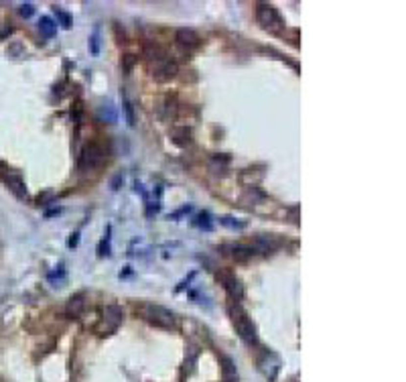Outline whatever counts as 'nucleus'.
<instances>
[{"mask_svg":"<svg viewBox=\"0 0 406 382\" xmlns=\"http://www.w3.org/2000/svg\"><path fill=\"white\" fill-rule=\"evenodd\" d=\"M224 250H227L226 254L232 256L236 263H248L256 256V250L252 244H242V242H236V244H226Z\"/></svg>","mask_w":406,"mask_h":382,"instance_id":"0eeeda50","label":"nucleus"},{"mask_svg":"<svg viewBox=\"0 0 406 382\" xmlns=\"http://www.w3.org/2000/svg\"><path fill=\"white\" fill-rule=\"evenodd\" d=\"M39 31H41V35H43V37L51 39L53 35L57 33V24H55V21H53V19L43 17V19L39 21Z\"/></svg>","mask_w":406,"mask_h":382,"instance_id":"f3484780","label":"nucleus"},{"mask_svg":"<svg viewBox=\"0 0 406 382\" xmlns=\"http://www.w3.org/2000/svg\"><path fill=\"white\" fill-rule=\"evenodd\" d=\"M256 21H258L264 29H278V26H282V19L278 15V10L272 4H266V2H260L256 6Z\"/></svg>","mask_w":406,"mask_h":382,"instance_id":"20e7f679","label":"nucleus"},{"mask_svg":"<svg viewBox=\"0 0 406 382\" xmlns=\"http://www.w3.org/2000/svg\"><path fill=\"white\" fill-rule=\"evenodd\" d=\"M55 15H57V19L61 21V24L65 26V29H67V26H71V19H69V15H67V12H65L61 6H55Z\"/></svg>","mask_w":406,"mask_h":382,"instance_id":"6ab92c4d","label":"nucleus"},{"mask_svg":"<svg viewBox=\"0 0 406 382\" xmlns=\"http://www.w3.org/2000/svg\"><path fill=\"white\" fill-rule=\"evenodd\" d=\"M122 321H124V309H122V307L108 305L104 309V330L106 332H114Z\"/></svg>","mask_w":406,"mask_h":382,"instance_id":"6e6552de","label":"nucleus"},{"mask_svg":"<svg viewBox=\"0 0 406 382\" xmlns=\"http://www.w3.org/2000/svg\"><path fill=\"white\" fill-rule=\"evenodd\" d=\"M90 51L93 53V55H98V53H100V29H98V26L93 29V35L90 39Z\"/></svg>","mask_w":406,"mask_h":382,"instance_id":"a211bd4d","label":"nucleus"},{"mask_svg":"<svg viewBox=\"0 0 406 382\" xmlns=\"http://www.w3.org/2000/svg\"><path fill=\"white\" fill-rule=\"evenodd\" d=\"M260 368H262V372L268 380H274L278 368H280V360L274 356V354H264V358L260 360Z\"/></svg>","mask_w":406,"mask_h":382,"instance_id":"9b49d317","label":"nucleus"},{"mask_svg":"<svg viewBox=\"0 0 406 382\" xmlns=\"http://www.w3.org/2000/svg\"><path fill=\"white\" fill-rule=\"evenodd\" d=\"M218 279L224 285V289L229 295V299H232L234 303H240L244 299V285H242V281L236 275H229V272H218Z\"/></svg>","mask_w":406,"mask_h":382,"instance_id":"39448f33","label":"nucleus"},{"mask_svg":"<svg viewBox=\"0 0 406 382\" xmlns=\"http://www.w3.org/2000/svg\"><path fill=\"white\" fill-rule=\"evenodd\" d=\"M177 72H179V67L171 57H165V59L153 63V77L157 81H169L177 75Z\"/></svg>","mask_w":406,"mask_h":382,"instance_id":"423d86ee","label":"nucleus"},{"mask_svg":"<svg viewBox=\"0 0 406 382\" xmlns=\"http://www.w3.org/2000/svg\"><path fill=\"white\" fill-rule=\"evenodd\" d=\"M124 110H126V118H128V124L134 126V108H132V102L126 98L124 100Z\"/></svg>","mask_w":406,"mask_h":382,"instance_id":"aec40b11","label":"nucleus"},{"mask_svg":"<svg viewBox=\"0 0 406 382\" xmlns=\"http://www.w3.org/2000/svg\"><path fill=\"white\" fill-rule=\"evenodd\" d=\"M142 313H144V317L148 323H153L157 327H165V330H171V327H175V315L165 309V307H160V305H153V303H146L142 307Z\"/></svg>","mask_w":406,"mask_h":382,"instance_id":"7ed1b4c3","label":"nucleus"},{"mask_svg":"<svg viewBox=\"0 0 406 382\" xmlns=\"http://www.w3.org/2000/svg\"><path fill=\"white\" fill-rule=\"evenodd\" d=\"M33 12H35V6H33V4H23V6L19 8V15L24 17V19H31V17H33Z\"/></svg>","mask_w":406,"mask_h":382,"instance_id":"4be33fe9","label":"nucleus"},{"mask_svg":"<svg viewBox=\"0 0 406 382\" xmlns=\"http://www.w3.org/2000/svg\"><path fill=\"white\" fill-rule=\"evenodd\" d=\"M142 53H144L146 61H151V65L157 63V61H160V59H165V57H169V55H167V51L162 49L158 43H155V41H148V43H144Z\"/></svg>","mask_w":406,"mask_h":382,"instance_id":"f8f14e48","label":"nucleus"},{"mask_svg":"<svg viewBox=\"0 0 406 382\" xmlns=\"http://www.w3.org/2000/svg\"><path fill=\"white\" fill-rule=\"evenodd\" d=\"M254 250L256 252H264V254H268V252H272L276 246H278V242L274 240V236H270V234H258L254 238Z\"/></svg>","mask_w":406,"mask_h":382,"instance_id":"ddd939ff","label":"nucleus"},{"mask_svg":"<svg viewBox=\"0 0 406 382\" xmlns=\"http://www.w3.org/2000/svg\"><path fill=\"white\" fill-rule=\"evenodd\" d=\"M222 372H224V380L226 382H236L238 372H236V366H234L232 358H227V356L222 358Z\"/></svg>","mask_w":406,"mask_h":382,"instance_id":"dca6fc26","label":"nucleus"},{"mask_svg":"<svg viewBox=\"0 0 406 382\" xmlns=\"http://www.w3.org/2000/svg\"><path fill=\"white\" fill-rule=\"evenodd\" d=\"M86 307V297L84 295H73L69 301H67V315L77 317Z\"/></svg>","mask_w":406,"mask_h":382,"instance_id":"4468645a","label":"nucleus"},{"mask_svg":"<svg viewBox=\"0 0 406 382\" xmlns=\"http://www.w3.org/2000/svg\"><path fill=\"white\" fill-rule=\"evenodd\" d=\"M173 141L177 143L179 146H187V144H191V130H189L187 126L173 128Z\"/></svg>","mask_w":406,"mask_h":382,"instance_id":"2eb2a0df","label":"nucleus"},{"mask_svg":"<svg viewBox=\"0 0 406 382\" xmlns=\"http://www.w3.org/2000/svg\"><path fill=\"white\" fill-rule=\"evenodd\" d=\"M199 220H203V222H197V226H201V228H205V230H211V222H209V214H201V215H199Z\"/></svg>","mask_w":406,"mask_h":382,"instance_id":"b1692460","label":"nucleus"},{"mask_svg":"<svg viewBox=\"0 0 406 382\" xmlns=\"http://www.w3.org/2000/svg\"><path fill=\"white\" fill-rule=\"evenodd\" d=\"M177 43L181 47H187V49H195V47L201 45V37H199L197 31L183 26V29H177Z\"/></svg>","mask_w":406,"mask_h":382,"instance_id":"9d476101","label":"nucleus"},{"mask_svg":"<svg viewBox=\"0 0 406 382\" xmlns=\"http://www.w3.org/2000/svg\"><path fill=\"white\" fill-rule=\"evenodd\" d=\"M222 224L224 226H229V228H244V222H234V217H222Z\"/></svg>","mask_w":406,"mask_h":382,"instance_id":"5701e85b","label":"nucleus"},{"mask_svg":"<svg viewBox=\"0 0 406 382\" xmlns=\"http://www.w3.org/2000/svg\"><path fill=\"white\" fill-rule=\"evenodd\" d=\"M2 179H4V183L8 185V189H10L17 197H21V199L26 197V187H24V181H23V177H21L19 173L6 171V173H2Z\"/></svg>","mask_w":406,"mask_h":382,"instance_id":"1a4fd4ad","label":"nucleus"},{"mask_svg":"<svg viewBox=\"0 0 406 382\" xmlns=\"http://www.w3.org/2000/svg\"><path fill=\"white\" fill-rule=\"evenodd\" d=\"M134 63H136V57H134V55H124V59H122V67H124V72H126V73L132 72Z\"/></svg>","mask_w":406,"mask_h":382,"instance_id":"412c9836","label":"nucleus"},{"mask_svg":"<svg viewBox=\"0 0 406 382\" xmlns=\"http://www.w3.org/2000/svg\"><path fill=\"white\" fill-rule=\"evenodd\" d=\"M104 163V148L98 143H90L81 148L79 153V161H77V169L79 171H93L98 169Z\"/></svg>","mask_w":406,"mask_h":382,"instance_id":"f03ea898","label":"nucleus"},{"mask_svg":"<svg viewBox=\"0 0 406 382\" xmlns=\"http://www.w3.org/2000/svg\"><path fill=\"white\" fill-rule=\"evenodd\" d=\"M229 313H232V319L236 323V330L240 334V337L246 342L248 346H256L258 344V335H256V327L252 323V319L248 317V313L240 307V303H234L229 305Z\"/></svg>","mask_w":406,"mask_h":382,"instance_id":"f257e3e1","label":"nucleus"}]
</instances>
